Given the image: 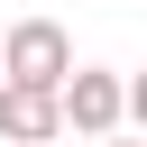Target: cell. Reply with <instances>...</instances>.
Instances as JSON below:
<instances>
[{
  "instance_id": "obj_5",
  "label": "cell",
  "mask_w": 147,
  "mask_h": 147,
  "mask_svg": "<svg viewBox=\"0 0 147 147\" xmlns=\"http://www.w3.org/2000/svg\"><path fill=\"white\" fill-rule=\"evenodd\" d=\"M101 147H147V138H101Z\"/></svg>"
},
{
  "instance_id": "obj_2",
  "label": "cell",
  "mask_w": 147,
  "mask_h": 147,
  "mask_svg": "<svg viewBox=\"0 0 147 147\" xmlns=\"http://www.w3.org/2000/svg\"><path fill=\"white\" fill-rule=\"evenodd\" d=\"M119 119H129V83L101 74V64H74V83H64V129L101 147V138H119Z\"/></svg>"
},
{
  "instance_id": "obj_3",
  "label": "cell",
  "mask_w": 147,
  "mask_h": 147,
  "mask_svg": "<svg viewBox=\"0 0 147 147\" xmlns=\"http://www.w3.org/2000/svg\"><path fill=\"white\" fill-rule=\"evenodd\" d=\"M0 138H9V147H55V138H64V92L0 83Z\"/></svg>"
},
{
  "instance_id": "obj_1",
  "label": "cell",
  "mask_w": 147,
  "mask_h": 147,
  "mask_svg": "<svg viewBox=\"0 0 147 147\" xmlns=\"http://www.w3.org/2000/svg\"><path fill=\"white\" fill-rule=\"evenodd\" d=\"M0 74H9V83H37V92H64V83H74V37H64L55 18H18V28L0 37Z\"/></svg>"
},
{
  "instance_id": "obj_4",
  "label": "cell",
  "mask_w": 147,
  "mask_h": 147,
  "mask_svg": "<svg viewBox=\"0 0 147 147\" xmlns=\"http://www.w3.org/2000/svg\"><path fill=\"white\" fill-rule=\"evenodd\" d=\"M129 119H138V138H147V74H129Z\"/></svg>"
}]
</instances>
